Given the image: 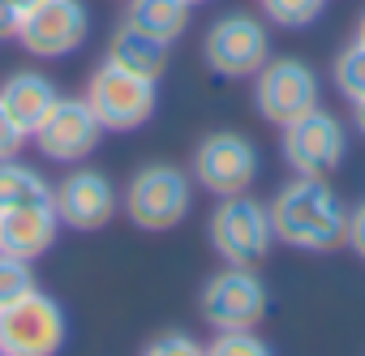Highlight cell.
Listing matches in <instances>:
<instances>
[{
    "label": "cell",
    "instance_id": "6da1fadb",
    "mask_svg": "<svg viewBox=\"0 0 365 356\" xmlns=\"http://www.w3.org/2000/svg\"><path fill=\"white\" fill-rule=\"evenodd\" d=\"M271 211V232L279 245L301 249V253H331L335 245H344V228H348V211L335 198V189L322 176H297L292 185H284L275 194Z\"/></svg>",
    "mask_w": 365,
    "mask_h": 356
},
{
    "label": "cell",
    "instance_id": "7a4b0ae2",
    "mask_svg": "<svg viewBox=\"0 0 365 356\" xmlns=\"http://www.w3.org/2000/svg\"><path fill=\"white\" fill-rule=\"evenodd\" d=\"M194 206V176L172 163H146L129 176L125 215L142 232H172Z\"/></svg>",
    "mask_w": 365,
    "mask_h": 356
},
{
    "label": "cell",
    "instance_id": "3957f363",
    "mask_svg": "<svg viewBox=\"0 0 365 356\" xmlns=\"http://www.w3.org/2000/svg\"><path fill=\"white\" fill-rule=\"evenodd\" d=\"M86 103L103 125V133H129L155 116L159 86L155 78H142L133 69H120L116 61H103L86 82Z\"/></svg>",
    "mask_w": 365,
    "mask_h": 356
},
{
    "label": "cell",
    "instance_id": "277c9868",
    "mask_svg": "<svg viewBox=\"0 0 365 356\" xmlns=\"http://www.w3.org/2000/svg\"><path fill=\"white\" fill-rule=\"evenodd\" d=\"M207 236H211V249L228 266H258L271 253V241H275L271 211L250 194L220 198V206L207 219Z\"/></svg>",
    "mask_w": 365,
    "mask_h": 356
},
{
    "label": "cell",
    "instance_id": "5b68a950",
    "mask_svg": "<svg viewBox=\"0 0 365 356\" xmlns=\"http://www.w3.org/2000/svg\"><path fill=\"white\" fill-rule=\"evenodd\" d=\"M202 61L220 78H254L271 61V31L254 14H224L202 35Z\"/></svg>",
    "mask_w": 365,
    "mask_h": 356
},
{
    "label": "cell",
    "instance_id": "8992f818",
    "mask_svg": "<svg viewBox=\"0 0 365 356\" xmlns=\"http://www.w3.org/2000/svg\"><path fill=\"white\" fill-rule=\"evenodd\" d=\"M65 347V309L48 292H26L0 309V356H56Z\"/></svg>",
    "mask_w": 365,
    "mask_h": 356
},
{
    "label": "cell",
    "instance_id": "52a82bcc",
    "mask_svg": "<svg viewBox=\"0 0 365 356\" xmlns=\"http://www.w3.org/2000/svg\"><path fill=\"white\" fill-rule=\"evenodd\" d=\"M254 108L271 125H292L318 108V73L297 56H271L254 73Z\"/></svg>",
    "mask_w": 365,
    "mask_h": 356
},
{
    "label": "cell",
    "instance_id": "ba28073f",
    "mask_svg": "<svg viewBox=\"0 0 365 356\" xmlns=\"http://www.w3.org/2000/svg\"><path fill=\"white\" fill-rule=\"evenodd\" d=\"M198 309L215 330H254L267 313V283L254 266H224L202 283Z\"/></svg>",
    "mask_w": 365,
    "mask_h": 356
},
{
    "label": "cell",
    "instance_id": "9c48e42d",
    "mask_svg": "<svg viewBox=\"0 0 365 356\" xmlns=\"http://www.w3.org/2000/svg\"><path fill=\"white\" fill-rule=\"evenodd\" d=\"M258 176V150L245 133L220 129L207 133L194 150V185H202L215 198H232V194H250Z\"/></svg>",
    "mask_w": 365,
    "mask_h": 356
},
{
    "label": "cell",
    "instance_id": "30bf717a",
    "mask_svg": "<svg viewBox=\"0 0 365 356\" xmlns=\"http://www.w3.org/2000/svg\"><path fill=\"white\" fill-rule=\"evenodd\" d=\"M86 35H91V14L82 0H35L18 26V43L39 61L78 52Z\"/></svg>",
    "mask_w": 365,
    "mask_h": 356
},
{
    "label": "cell",
    "instance_id": "8fae6325",
    "mask_svg": "<svg viewBox=\"0 0 365 356\" xmlns=\"http://www.w3.org/2000/svg\"><path fill=\"white\" fill-rule=\"evenodd\" d=\"M348 155V133L339 125V116L314 108L305 116H297L292 125H284V163L297 176H327L344 163Z\"/></svg>",
    "mask_w": 365,
    "mask_h": 356
},
{
    "label": "cell",
    "instance_id": "7c38bea8",
    "mask_svg": "<svg viewBox=\"0 0 365 356\" xmlns=\"http://www.w3.org/2000/svg\"><path fill=\"white\" fill-rule=\"evenodd\" d=\"M52 206L61 215V228L99 232L116 215V189H112V181H108L103 172L78 167V172L65 176L61 185H52Z\"/></svg>",
    "mask_w": 365,
    "mask_h": 356
},
{
    "label": "cell",
    "instance_id": "4fadbf2b",
    "mask_svg": "<svg viewBox=\"0 0 365 356\" xmlns=\"http://www.w3.org/2000/svg\"><path fill=\"white\" fill-rule=\"evenodd\" d=\"M99 133L103 125L95 120L86 99H56V108L35 129V146L56 163H82L99 146Z\"/></svg>",
    "mask_w": 365,
    "mask_h": 356
},
{
    "label": "cell",
    "instance_id": "5bb4252c",
    "mask_svg": "<svg viewBox=\"0 0 365 356\" xmlns=\"http://www.w3.org/2000/svg\"><path fill=\"white\" fill-rule=\"evenodd\" d=\"M61 236V215L52 202L43 206H14V211H0V249L14 253V258H43Z\"/></svg>",
    "mask_w": 365,
    "mask_h": 356
},
{
    "label": "cell",
    "instance_id": "9a60e30c",
    "mask_svg": "<svg viewBox=\"0 0 365 356\" xmlns=\"http://www.w3.org/2000/svg\"><path fill=\"white\" fill-rule=\"evenodd\" d=\"M56 86H52V78L48 73H39V69H18V73H9L5 82H0V103L9 108V116L35 137V129L43 125V116L56 108Z\"/></svg>",
    "mask_w": 365,
    "mask_h": 356
},
{
    "label": "cell",
    "instance_id": "2e32d148",
    "mask_svg": "<svg viewBox=\"0 0 365 356\" xmlns=\"http://www.w3.org/2000/svg\"><path fill=\"white\" fill-rule=\"evenodd\" d=\"M168 48L172 43H163V39H155V35H146V31H138V26H129V22H120L116 31H112V43H108V61H116L120 69H133V73H142V78H163V69H168Z\"/></svg>",
    "mask_w": 365,
    "mask_h": 356
},
{
    "label": "cell",
    "instance_id": "e0dca14e",
    "mask_svg": "<svg viewBox=\"0 0 365 356\" xmlns=\"http://www.w3.org/2000/svg\"><path fill=\"white\" fill-rule=\"evenodd\" d=\"M190 5L185 0H129V9H125V22L163 39V43H176L180 35L190 31Z\"/></svg>",
    "mask_w": 365,
    "mask_h": 356
},
{
    "label": "cell",
    "instance_id": "ac0fdd59",
    "mask_svg": "<svg viewBox=\"0 0 365 356\" xmlns=\"http://www.w3.org/2000/svg\"><path fill=\"white\" fill-rule=\"evenodd\" d=\"M43 202H52V185L43 181V172L26 167L22 159H0V211L43 206Z\"/></svg>",
    "mask_w": 365,
    "mask_h": 356
},
{
    "label": "cell",
    "instance_id": "d6986e66",
    "mask_svg": "<svg viewBox=\"0 0 365 356\" xmlns=\"http://www.w3.org/2000/svg\"><path fill=\"white\" fill-rule=\"evenodd\" d=\"M331 82H335V90H339L348 103L365 99V43L352 39V43L335 56V65H331Z\"/></svg>",
    "mask_w": 365,
    "mask_h": 356
},
{
    "label": "cell",
    "instance_id": "ffe728a7",
    "mask_svg": "<svg viewBox=\"0 0 365 356\" xmlns=\"http://www.w3.org/2000/svg\"><path fill=\"white\" fill-rule=\"evenodd\" d=\"M322 9H327V0H262L267 22H275L284 31H301V26L318 22Z\"/></svg>",
    "mask_w": 365,
    "mask_h": 356
},
{
    "label": "cell",
    "instance_id": "44dd1931",
    "mask_svg": "<svg viewBox=\"0 0 365 356\" xmlns=\"http://www.w3.org/2000/svg\"><path fill=\"white\" fill-rule=\"evenodd\" d=\"M26 292H35V271H31V262L0 249V309L14 305V300H22Z\"/></svg>",
    "mask_w": 365,
    "mask_h": 356
},
{
    "label": "cell",
    "instance_id": "7402d4cb",
    "mask_svg": "<svg viewBox=\"0 0 365 356\" xmlns=\"http://www.w3.org/2000/svg\"><path fill=\"white\" fill-rule=\"evenodd\" d=\"M207 356H275L271 343L254 330H220L207 347Z\"/></svg>",
    "mask_w": 365,
    "mask_h": 356
},
{
    "label": "cell",
    "instance_id": "603a6c76",
    "mask_svg": "<svg viewBox=\"0 0 365 356\" xmlns=\"http://www.w3.org/2000/svg\"><path fill=\"white\" fill-rule=\"evenodd\" d=\"M142 356H207V347L185 330H163L142 347Z\"/></svg>",
    "mask_w": 365,
    "mask_h": 356
},
{
    "label": "cell",
    "instance_id": "cb8c5ba5",
    "mask_svg": "<svg viewBox=\"0 0 365 356\" xmlns=\"http://www.w3.org/2000/svg\"><path fill=\"white\" fill-rule=\"evenodd\" d=\"M26 137H31V133L9 116L5 103H0V159H18V150L26 146Z\"/></svg>",
    "mask_w": 365,
    "mask_h": 356
},
{
    "label": "cell",
    "instance_id": "d4e9b609",
    "mask_svg": "<svg viewBox=\"0 0 365 356\" xmlns=\"http://www.w3.org/2000/svg\"><path fill=\"white\" fill-rule=\"evenodd\" d=\"M344 245L365 262V202L348 211V228H344Z\"/></svg>",
    "mask_w": 365,
    "mask_h": 356
},
{
    "label": "cell",
    "instance_id": "484cf974",
    "mask_svg": "<svg viewBox=\"0 0 365 356\" xmlns=\"http://www.w3.org/2000/svg\"><path fill=\"white\" fill-rule=\"evenodd\" d=\"M22 18H26V14L14 5V0H0V39H18Z\"/></svg>",
    "mask_w": 365,
    "mask_h": 356
},
{
    "label": "cell",
    "instance_id": "4316f807",
    "mask_svg": "<svg viewBox=\"0 0 365 356\" xmlns=\"http://www.w3.org/2000/svg\"><path fill=\"white\" fill-rule=\"evenodd\" d=\"M352 120H356V129L365 133V99H356V103H352Z\"/></svg>",
    "mask_w": 365,
    "mask_h": 356
},
{
    "label": "cell",
    "instance_id": "83f0119b",
    "mask_svg": "<svg viewBox=\"0 0 365 356\" xmlns=\"http://www.w3.org/2000/svg\"><path fill=\"white\" fill-rule=\"evenodd\" d=\"M356 43H365V14H361V22H356Z\"/></svg>",
    "mask_w": 365,
    "mask_h": 356
},
{
    "label": "cell",
    "instance_id": "f1b7e54d",
    "mask_svg": "<svg viewBox=\"0 0 365 356\" xmlns=\"http://www.w3.org/2000/svg\"><path fill=\"white\" fill-rule=\"evenodd\" d=\"M14 5H18V9H22V14H26V9H31V5H35V0H14Z\"/></svg>",
    "mask_w": 365,
    "mask_h": 356
},
{
    "label": "cell",
    "instance_id": "f546056e",
    "mask_svg": "<svg viewBox=\"0 0 365 356\" xmlns=\"http://www.w3.org/2000/svg\"><path fill=\"white\" fill-rule=\"evenodd\" d=\"M185 5H190V9H194V5H207V0H185Z\"/></svg>",
    "mask_w": 365,
    "mask_h": 356
}]
</instances>
